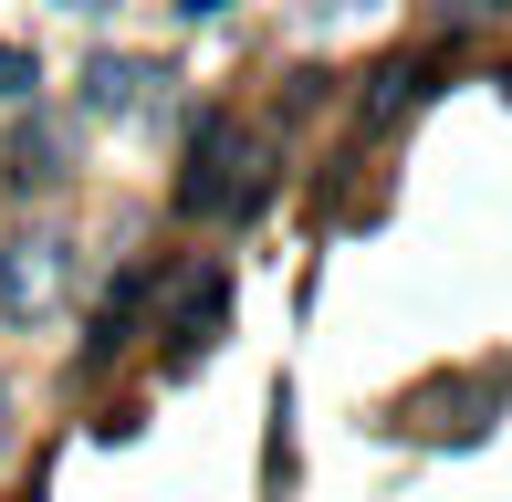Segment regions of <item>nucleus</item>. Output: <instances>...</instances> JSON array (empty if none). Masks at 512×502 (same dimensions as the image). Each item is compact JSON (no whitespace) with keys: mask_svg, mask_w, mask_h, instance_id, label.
<instances>
[{"mask_svg":"<svg viewBox=\"0 0 512 502\" xmlns=\"http://www.w3.org/2000/svg\"><path fill=\"white\" fill-rule=\"evenodd\" d=\"M0 440H11V387H0Z\"/></svg>","mask_w":512,"mask_h":502,"instance_id":"nucleus-10","label":"nucleus"},{"mask_svg":"<svg viewBox=\"0 0 512 502\" xmlns=\"http://www.w3.org/2000/svg\"><path fill=\"white\" fill-rule=\"evenodd\" d=\"M220 293H230V283L209 272V283L189 293V304H178V335H189V346H209V325H220Z\"/></svg>","mask_w":512,"mask_h":502,"instance_id":"nucleus-6","label":"nucleus"},{"mask_svg":"<svg viewBox=\"0 0 512 502\" xmlns=\"http://www.w3.org/2000/svg\"><path fill=\"white\" fill-rule=\"evenodd\" d=\"M53 293H63V241L42 231L0 262V314H53Z\"/></svg>","mask_w":512,"mask_h":502,"instance_id":"nucleus-3","label":"nucleus"},{"mask_svg":"<svg viewBox=\"0 0 512 502\" xmlns=\"http://www.w3.org/2000/svg\"><path fill=\"white\" fill-rule=\"evenodd\" d=\"M512 0H450V21H502Z\"/></svg>","mask_w":512,"mask_h":502,"instance_id":"nucleus-8","label":"nucleus"},{"mask_svg":"<svg viewBox=\"0 0 512 502\" xmlns=\"http://www.w3.org/2000/svg\"><path fill=\"white\" fill-rule=\"evenodd\" d=\"M178 11H189V21H209V11H220V0H178Z\"/></svg>","mask_w":512,"mask_h":502,"instance_id":"nucleus-9","label":"nucleus"},{"mask_svg":"<svg viewBox=\"0 0 512 502\" xmlns=\"http://www.w3.org/2000/svg\"><path fill=\"white\" fill-rule=\"evenodd\" d=\"M0 178H11L21 199H32V189H63V178H74V157H63V126H53V116L11 126V157H0Z\"/></svg>","mask_w":512,"mask_h":502,"instance_id":"nucleus-4","label":"nucleus"},{"mask_svg":"<svg viewBox=\"0 0 512 502\" xmlns=\"http://www.w3.org/2000/svg\"><path fill=\"white\" fill-rule=\"evenodd\" d=\"M32 84H42V63L21 53V42H0V105H21V95H32Z\"/></svg>","mask_w":512,"mask_h":502,"instance_id":"nucleus-7","label":"nucleus"},{"mask_svg":"<svg viewBox=\"0 0 512 502\" xmlns=\"http://www.w3.org/2000/svg\"><path fill=\"white\" fill-rule=\"evenodd\" d=\"M272 199V136L230 105H209L189 136V178H178V210L189 220H251Z\"/></svg>","mask_w":512,"mask_h":502,"instance_id":"nucleus-1","label":"nucleus"},{"mask_svg":"<svg viewBox=\"0 0 512 502\" xmlns=\"http://www.w3.org/2000/svg\"><path fill=\"white\" fill-rule=\"evenodd\" d=\"M157 84H168V63H147V53H95L84 63V105L95 116H136Z\"/></svg>","mask_w":512,"mask_h":502,"instance_id":"nucleus-2","label":"nucleus"},{"mask_svg":"<svg viewBox=\"0 0 512 502\" xmlns=\"http://www.w3.org/2000/svg\"><path fill=\"white\" fill-rule=\"evenodd\" d=\"M418 95H429V63H387L377 95H366V136H387L398 116H418Z\"/></svg>","mask_w":512,"mask_h":502,"instance_id":"nucleus-5","label":"nucleus"}]
</instances>
